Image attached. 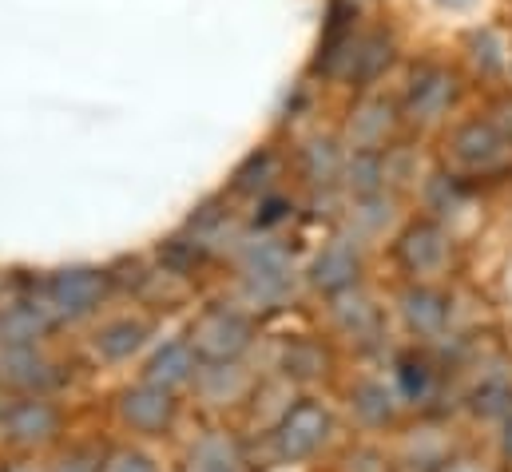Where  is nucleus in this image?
Masks as SVG:
<instances>
[{"label":"nucleus","instance_id":"nucleus-1","mask_svg":"<svg viewBox=\"0 0 512 472\" xmlns=\"http://www.w3.org/2000/svg\"><path fill=\"white\" fill-rule=\"evenodd\" d=\"M453 100H457V76L449 68L425 64L413 76V84H409L405 116L413 119V123H421V127H429V123H437V119L453 108Z\"/></svg>","mask_w":512,"mask_h":472},{"label":"nucleus","instance_id":"nucleus-2","mask_svg":"<svg viewBox=\"0 0 512 472\" xmlns=\"http://www.w3.org/2000/svg\"><path fill=\"white\" fill-rule=\"evenodd\" d=\"M449 147H453V155H457L461 163H469V167H485V163H493V159L501 155L505 135H501L489 119H469L465 127L453 131Z\"/></svg>","mask_w":512,"mask_h":472},{"label":"nucleus","instance_id":"nucleus-3","mask_svg":"<svg viewBox=\"0 0 512 472\" xmlns=\"http://www.w3.org/2000/svg\"><path fill=\"white\" fill-rule=\"evenodd\" d=\"M389 64H393V36H389V32H366V36H358V44H354V56H350L346 76H350L354 84H370V80L382 76Z\"/></svg>","mask_w":512,"mask_h":472},{"label":"nucleus","instance_id":"nucleus-4","mask_svg":"<svg viewBox=\"0 0 512 472\" xmlns=\"http://www.w3.org/2000/svg\"><path fill=\"white\" fill-rule=\"evenodd\" d=\"M389 123H393V108H389L385 100H370V104L358 108V116H354V123H350V135H354L358 147L374 151V143H382L385 139Z\"/></svg>","mask_w":512,"mask_h":472},{"label":"nucleus","instance_id":"nucleus-5","mask_svg":"<svg viewBox=\"0 0 512 472\" xmlns=\"http://www.w3.org/2000/svg\"><path fill=\"white\" fill-rule=\"evenodd\" d=\"M401 254H405V262H409V266H417V270L437 266V262L445 258L441 231H437V227H413V231L405 235V242H401Z\"/></svg>","mask_w":512,"mask_h":472},{"label":"nucleus","instance_id":"nucleus-6","mask_svg":"<svg viewBox=\"0 0 512 472\" xmlns=\"http://www.w3.org/2000/svg\"><path fill=\"white\" fill-rule=\"evenodd\" d=\"M469 56H473V64H477L485 76H493V72H501V68L509 64V48H505L501 32H493V28H477V32L469 36Z\"/></svg>","mask_w":512,"mask_h":472},{"label":"nucleus","instance_id":"nucleus-7","mask_svg":"<svg viewBox=\"0 0 512 472\" xmlns=\"http://www.w3.org/2000/svg\"><path fill=\"white\" fill-rule=\"evenodd\" d=\"M385 175V163L374 155V151H362L354 163H350V187H358L362 195L378 191V179Z\"/></svg>","mask_w":512,"mask_h":472},{"label":"nucleus","instance_id":"nucleus-8","mask_svg":"<svg viewBox=\"0 0 512 472\" xmlns=\"http://www.w3.org/2000/svg\"><path fill=\"white\" fill-rule=\"evenodd\" d=\"M306 159H310V175H314V179H334L338 167H342V155H338L334 143H314Z\"/></svg>","mask_w":512,"mask_h":472},{"label":"nucleus","instance_id":"nucleus-9","mask_svg":"<svg viewBox=\"0 0 512 472\" xmlns=\"http://www.w3.org/2000/svg\"><path fill=\"white\" fill-rule=\"evenodd\" d=\"M409 318L421 330H433L441 322V302L433 294H409Z\"/></svg>","mask_w":512,"mask_h":472},{"label":"nucleus","instance_id":"nucleus-10","mask_svg":"<svg viewBox=\"0 0 512 472\" xmlns=\"http://www.w3.org/2000/svg\"><path fill=\"white\" fill-rule=\"evenodd\" d=\"M505 139H512V96H501L497 104H493V119H489Z\"/></svg>","mask_w":512,"mask_h":472},{"label":"nucleus","instance_id":"nucleus-11","mask_svg":"<svg viewBox=\"0 0 512 472\" xmlns=\"http://www.w3.org/2000/svg\"><path fill=\"white\" fill-rule=\"evenodd\" d=\"M445 4H469V0H445Z\"/></svg>","mask_w":512,"mask_h":472},{"label":"nucleus","instance_id":"nucleus-12","mask_svg":"<svg viewBox=\"0 0 512 472\" xmlns=\"http://www.w3.org/2000/svg\"><path fill=\"white\" fill-rule=\"evenodd\" d=\"M509 453H512V429H509Z\"/></svg>","mask_w":512,"mask_h":472},{"label":"nucleus","instance_id":"nucleus-13","mask_svg":"<svg viewBox=\"0 0 512 472\" xmlns=\"http://www.w3.org/2000/svg\"><path fill=\"white\" fill-rule=\"evenodd\" d=\"M509 64H512V52H509Z\"/></svg>","mask_w":512,"mask_h":472}]
</instances>
